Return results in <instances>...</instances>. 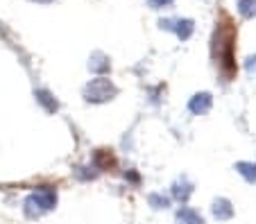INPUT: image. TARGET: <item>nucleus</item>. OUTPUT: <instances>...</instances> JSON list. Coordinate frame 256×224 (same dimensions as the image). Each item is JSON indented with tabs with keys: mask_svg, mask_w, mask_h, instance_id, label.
Segmentation results:
<instances>
[{
	"mask_svg": "<svg viewBox=\"0 0 256 224\" xmlns=\"http://www.w3.org/2000/svg\"><path fill=\"white\" fill-rule=\"evenodd\" d=\"M34 98H36V102H39L48 113H54L59 109V102L54 100V95L48 91V88H36V91H34Z\"/></svg>",
	"mask_w": 256,
	"mask_h": 224,
	"instance_id": "obj_10",
	"label": "nucleus"
},
{
	"mask_svg": "<svg viewBox=\"0 0 256 224\" xmlns=\"http://www.w3.org/2000/svg\"><path fill=\"white\" fill-rule=\"evenodd\" d=\"M234 170H236L238 175L247 181V184H256V163L240 161V163H236V168H234Z\"/></svg>",
	"mask_w": 256,
	"mask_h": 224,
	"instance_id": "obj_12",
	"label": "nucleus"
},
{
	"mask_svg": "<svg viewBox=\"0 0 256 224\" xmlns=\"http://www.w3.org/2000/svg\"><path fill=\"white\" fill-rule=\"evenodd\" d=\"M211 213H213V218H216L218 222H227V220L234 218V206H232V202H229L227 197H218V200H213Z\"/></svg>",
	"mask_w": 256,
	"mask_h": 224,
	"instance_id": "obj_6",
	"label": "nucleus"
},
{
	"mask_svg": "<svg viewBox=\"0 0 256 224\" xmlns=\"http://www.w3.org/2000/svg\"><path fill=\"white\" fill-rule=\"evenodd\" d=\"M190 195H193V184H190L186 177H182V179H177V181L172 184V197H174L177 202L186 204Z\"/></svg>",
	"mask_w": 256,
	"mask_h": 224,
	"instance_id": "obj_8",
	"label": "nucleus"
},
{
	"mask_svg": "<svg viewBox=\"0 0 256 224\" xmlns=\"http://www.w3.org/2000/svg\"><path fill=\"white\" fill-rule=\"evenodd\" d=\"M174 0H148V5H150V9H168V7H172Z\"/></svg>",
	"mask_w": 256,
	"mask_h": 224,
	"instance_id": "obj_15",
	"label": "nucleus"
},
{
	"mask_svg": "<svg viewBox=\"0 0 256 224\" xmlns=\"http://www.w3.org/2000/svg\"><path fill=\"white\" fill-rule=\"evenodd\" d=\"M82 95H84V100L91 104H104L118 95V86L112 82V79L98 77V79H91V82L84 86Z\"/></svg>",
	"mask_w": 256,
	"mask_h": 224,
	"instance_id": "obj_3",
	"label": "nucleus"
},
{
	"mask_svg": "<svg viewBox=\"0 0 256 224\" xmlns=\"http://www.w3.org/2000/svg\"><path fill=\"white\" fill-rule=\"evenodd\" d=\"M32 2H41V5H48V2H52V0H32Z\"/></svg>",
	"mask_w": 256,
	"mask_h": 224,
	"instance_id": "obj_16",
	"label": "nucleus"
},
{
	"mask_svg": "<svg viewBox=\"0 0 256 224\" xmlns=\"http://www.w3.org/2000/svg\"><path fill=\"white\" fill-rule=\"evenodd\" d=\"M148 200H150L152 209H168V206H170V200L166 195H161V193H152Z\"/></svg>",
	"mask_w": 256,
	"mask_h": 224,
	"instance_id": "obj_14",
	"label": "nucleus"
},
{
	"mask_svg": "<svg viewBox=\"0 0 256 224\" xmlns=\"http://www.w3.org/2000/svg\"><path fill=\"white\" fill-rule=\"evenodd\" d=\"M88 70L91 73H96V75H106L109 70H112V59L106 57L104 52H93L91 54V59H88Z\"/></svg>",
	"mask_w": 256,
	"mask_h": 224,
	"instance_id": "obj_7",
	"label": "nucleus"
},
{
	"mask_svg": "<svg viewBox=\"0 0 256 224\" xmlns=\"http://www.w3.org/2000/svg\"><path fill=\"white\" fill-rule=\"evenodd\" d=\"M213 107V95L208 91H202V93H195L193 98L188 102V111L193 116H206Z\"/></svg>",
	"mask_w": 256,
	"mask_h": 224,
	"instance_id": "obj_5",
	"label": "nucleus"
},
{
	"mask_svg": "<svg viewBox=\"0 0 256 224\" xmlns=\"http://www.w3.org/2000/svg\"><path fill=\"white\" fill-rule=\"evenodd\" d=\"M116 166V156L112 154V150H98L93 156V168L96 170H109Z\"/></svg>",
	"mask_w": 256,
	"mask_h": 224,
	"instance_id": "obj_11",
	"label": "nucleus"
},
{
	"mask_svg": "<svg viewBox=\"0 0 256 224\" xmlns=\"http://www.w3.org/2000/svg\"><path fill=\"white\" fill-rule=\"evenodd\" d=\"M238 14L242 18H254L256 16V0H240L238 2Z\"/></svg>",
	"mask_w": 256,
	"mask_h": 224,
	"instance_id": "obj_13",
	"label": "nucleus"
},
{
	"mask_svg": "<svg viewBox=\"0 0 256 224\" xmlns=\"http://www.w3.org/2000/svg\"><path fill=\"white\" fill-rule=\"evenodd\" d=\"M174 222H177V224H206L202 215H200L195 209H188V206H182V209L177 211Z\"/></svg>",
	"mask_w": 256,
	"mask_h": 224,
	"instance_id": "obj_9",
	"label": "nucleus"
},
{
	"mask_svg": "<svg viewBox=\"0 0 256 224\" xmlns=\"http://www.w3.org/2000/svg\"><path fill=\"white\" fill-rule=\"evenodd\" d=\"M159 27L174 32L182 41H188L195 29V23L190 18H166V20H159Z\"/></svg>",
	"mask_w": 256,
	"mask_h": 224,
	"instance_id": "obj_4",
	"label": "nucleus"
},
{
	"mask_svg": "<svg viewBox=\"0 0 256 224\" xmlns=\"http://www.w3.org/2000/svg\"><path fill=\"white\" fill-rule=\"evenodd\" d=\"M57 206V188L54 186H39L36 190H32L23 202V213L30 220H39L46 213L54 211Z\"/></svg>",
	"mask_w": 256,
	"mask_h": 224,
	"instance_id": "obj_2",
	"label": "nucleus"
},
{
	"mask_svg": "<svg viewBox=\"0 0 256 224\" xmlns=\"http://www.w3.org/2000/svg\"><path fill=\"white\" fill-rule=\"evenodd\" d=\"M211 57L216 61L220 75L224 77V82H232L236 77V27L232 25L229 18H222L220 23H216L211 39Z\"/></svg>",
	"mask_w": 256,
	"mask_h": 224,
	"instance_id": "obj_1",
	"label": "nucleus"
}]
</instances>
